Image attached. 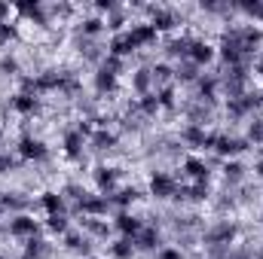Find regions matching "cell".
<instances>
[{
	"mask_svg": "<svg viewBox=\"0 0 263 259\" xmlns=\"http://www.w3.org/2000/svg\"><path fill=\"white\" fill-rule=\"evenodd\" d=\"M9 107H12L15 113H22V116H34V113H40V98H37V95L18 92V95L9 101Z\"/></svg>",
	"mask_w": 263,
	"mask_h": 259,
	"instance_id": "cell-9",
	"label": "cell"
},
{
	"mask_svg": "<svg viewBox=\"0 0 263 259\" xmlns=\"http://www.w3.org/2000/svg\"><path fill=\"white\" fill-rule=\"evenodd\" d=\"M80 223H83V232L86 235H95V238H107V232H110L107 220H101V217H83Z\"/></svg>",
	"mask_w": 263,
	"mask_h": 259,
	"instance_id": "cell-22",
	"label": "cell"
},
{
	"mask_svg": "<svg viewBox=\"0 0 263 259\" xmlns=\"http://www.w3.org/2000/svg\"><path fill=\"white\" fill-rule=\"evenodd\" d=\"M123 25H126V18H123V12H114V15L107 18V28H110V31H120Z\"/></svg>",
	"mask_w": 263,
	"mask_h": 259,
	"instance_id": "cell-39",
	"label": "cell"
},
{
	"mask_svg": "<svg viewBox=\"0 0 263 259\" xmlns=\"http://www.w3.org/2000/svg\"><path fill=\"white\" fill-rule=\"evenodd\" d=\"M114 89H117V73L98 67V73H95V92H98V95H110Z\"/></svg>",
	"mask_w": 263,
	"mask_h": 259,
	"instance_id": "cell-24",
	"label": "cell"
},
{
	"mask_svg": "<svg viewBox=\"0 0 263 259\" xmlns=\"http://www.w3.org/2000/svg\"><path fill=\"white\" fill-rule=\"evenodd\" d=\"M117 229H120L126 238H135L144 226H141V220H138L135 213H129V210H120V213H117Z\"/></svg>",
	"mask_w": 263,
	"mask_h": 259,
	"instance_id": "cell-16",
	"label": "cell"
},
{
	"mask_svg": "<svg viewBox=\"0 0 263 259\" xmlns=\"http://www.w3.org/2000/svg\"><path fill=\"white\" fill-rule=\"evenodd\" d=\"M223 177H227V183H242L245 180V165L236 162V159H227L223 162Z\"/></svg>",
	"mask_w": 263,
	"mask_h": 259,
	"instance_id": "cell-29",
	"label": "cell"
},
{
	"mask_svg": "<svg viewBox=\"0 0 263 259\" xmlns=\"http://www.w3.org/2000/svg\"><path fill=\"white\" fill-rule=\"evenodd\" d=\"M254 259H263V250H257V253H254Z\"/></svg>",
	"mask_w": 263,
	"mask_h": 259,
	"instance_id": "cell-45",
	"label": "cell"
},
{
	"mask_svg": "<svg viewBox=\"0 0 263 259\" xmlns=\"http://www.w3.org/2000/svg\"><path fill=\"white\" fill-rule=\"evenodd\" d=\"M190 46H193V37H175V40H168V46H165V52H168V58H190Z\"/></svg>",
	"mask_w": 263,
	"mask_h": 259,
	"instance_id": "cell-19",
	"label": "cell"
},
{
	"mask_svg": "<svg viewBox=\"0 0 263 259\" xmlns=\"http://www.w3.org/2000/svg\"><path fill=\"white\" fill-rule=\"evenodd\" d=\"M18 156H22V159H28V162H43V159L49 156V149H46V143H43L40 137L25 134V137L18 140Z\"/></svg>",
	"mask_w": 263,
	"mask_h": 259,
	"instance_id": "cell-5",
	"label": "cell"
},
{
	"mask_svg": "<svg viewBox=\"0 0 263 259\" xmlns=\"http://www.w3.org/2000/svg\"><path fill=\"white\" fill-rule=\"evenodd\" d=\"M175 85H162V89H156V101H159V107H165V110H172L175 107Z\"/></svg>",
	"mask_w": 263,
	"mask_h": 259,
	"instance_id": "cell-32",
	"label": "cell"
},
{
	"mask_svg": "<svg viewBox=\"0 0 263 259\" xmlns=\"http://www.w3.org/2000/svg\"><path fill=\"white\" fill-rule=\"evenodd\" d=\"M107 198H110V204H117V207H123V210H126V207H129L132 201H138V198H141V192H138L135 186H123V189L110 192Z\"/></svg>",
	"mask_w": 263,
	"mask_h": 259,
	"instance_id": "cell-25",
	"label": "cell"
},
{
	"mask_svg": "<svg viewBox=\"0 0 263 259\" xmlns=\"http://www.w3.org/2000/svg\"><path fill=\"white\" fill-rule=\"evenodd\" d=\"M92 177H95V186H98L104 195L117 192V177H120V171H117V168H104V165H101V168H95V174H92Z\"/></svg>",
	"mask_w": 263,
	"mask_h": 259,
	"instance_id": "cell-11",
	"label": "cell"
},
{
	"mask_svg": "<svg viewBox=\"0 0 263 259\" xmlns=\"http://www.w3.org/2000/svg\"><path fill=\"white\" fill-rule=\"evenodd\" d=\"M248 143L254 140V143H263V119H254L251 125H248V137H245Z\"/></svg>",
	"mask_w": 263,
	"mask_h": 259,
	"instance_id": "cell-37",
	"label": "cell"
},
{
	"mask_svg": "<svg viewBox=\"0 0 263 259\" xmlns=\"http://www.w3.org/2000/svg\"><path fill=\"white\" fill-rule=\"evenodd\" d=\"M156 259H184V253H181V247H159Z\"/></svg>",
	"mask_w": 263,
	"mask_h": 259,
	"instance_id": "cell-38",
	"label": "cell"
},
{
	"mask_svg": "<svg viewBox=\"0 0 263 259\" xmlns=\"http://www.w3.org/2000/svg\"><path fill=\"white\" fill-rule=\"evenodd\" d=\"M95 9H98V12H117V3H114V0H98Z\"/></svg>",
	"mask_w": 263,
	"mask_h": 259,
	"instance_id": "cell-40",
	"label": "cell"
},
{
	"mask_svg": "<svg viewBox=\"0 0 263 259\" xmlns=\"http://www.w3.org/2000/svg\"><path fill=\"white\" fill-rule=\"evenodd\" d=\"M257 73H260V76H263V61H260V64H257Z\"/></svg>",
	"mask_w": 263,
	"mask_h": 259,
	"instance_id": "cell-46",
	"label": "cell"
},
{
	"mask_svg": "<svg viewBox=\"0 0 263 259\" xmlns=\"http://www.w3.org/2000/svg\"><path fill=\"white\" fill-rule=\"evenodd\" d=\"M6 232L12 235V238H34L37 235V220L34 217H28V213H15L9 223H6Z\"/></svg>",
	"mask_w": 263,
	"mask_h": 259,
	"instance_id": "cell-6",
	"label": "cell"
},
{
	"mask_svg": "<svg viewBox=\"0 0 263 259\" xmlns=\"http://www.w3.org/2000/svg\"><path fill=\"white\" fill-rule=\"evenodd\" d=\"M175 79H181V82H196L199 79V67L193 61H184V64L175 67Z\"/></svg>",
	"mask_w": 263,
	"mask_h": 259,
	"instance_id": "cell-31",
	"label": "cell"
},
{
	"mask_svg": "<svg viewBox=\"0 0 263 259\" xmlns=\"http://www.w3.org/2000/svg\"><path fill=\"white\" fill-rule=\"evenodd\" d=\"M211 149H214L220 159H236L239 153L248 149V140H245V137H233V134H217Z\"/></svg>",
	"mask_w": 263,
	"mask_h": 259,
	"instance_id": "cell-2",
	"label": "cell"
},
{
	"mask_svg": "<svg viewBox=\"0 0 263 259\" xmlns=\"http://www.w3.org/2000/svg\"><path fill=\"white\" fill-rule=\"evenodd\" d=\"M184 171H187V177H190L193 183H208V177H211V165H208L205 159H196V156H190V159L184 162Z\"/></svg>",
	"mask_w": 263,
	"mask_h": 259,
	"instance_id": "cell-8",
	"label": "cell"
},
{
	"mask_svg": "<svg viewBox=\"0 0 263 259\" xmlns=\"http://www.w3.org/2000/svg\"><path fill=\"white\" fill-rule=\"evenodd\" d=\"M104 28H107V25H104V18H101V15H89V18H83V21H80V37L95 40Z\"/></svg>",
	"mask_w": 263,
	"mask_h": 259,
	"instance_id": "cell-20",
	"label": "cell"
},
{
	"mask_svg": "<svg viewBox=\"0 0 263 259\" xmlns=\"http://www.w3.org/2000/svg\"><path fill=\"white\" fill-rule=\"evenodd\" d=\"M135 250H159V232H156L153 226L141 229V232L135 235Z\"/></svg>",
	"mask_w": 263,
	"mask_h": 259,
	"instance_id": "cell-17",
	"label": "cell"
},
{
	"mask_svg": "<svg viewBox=\"0 0 263 259\" xmlns=\"http://www.w3.org/2000/svg\"><path fill=\"white\" fill-rule=\"evenodd\" d=\"M135 104H138V113H141V116H156V113H159V101H156V92H150V95L138 98Z\"/></svg>",
	"mask_w": 263,
	"mask_h": 259,
	"instance_id": "cell-30",
	"label": "cell"
},
{
	"mask_svg": "<svg viewBox=\"0 0 263 259\" xmlns=\"http://www.w3.org/2000/svg\"><path fill=\"white\" fill-rule=\"evenodd\" d=\"M9 12H12V6H9V3H0V25L9 21Z\"/></svg>",
	"mask_w": 263,
	"mask_h": 259,
	"instance_id": "cell-41",
	"label": "cell"
},
{
	"mask_svg": "<svg viewBox=\"0 0 263 259\" xmlns=\"http://www.w3.org/2000/svg\"><path fill=\"white\" fill-rule=\"evenodd\" d=\"M15 37H18V28L9 25V21H3V25H0V46H9Z\"/></svg>",
	"mask_w": 263,
	"mask_h": 259,
	"instance_id": "cell-35",
	"label": "cell"
},
{
	"mask_svg": "<svg viewBox=\"0 0 263 259\" xmlns=\"http://www.w3.org/2000/svg\"><path fill=\"white\" fill-rule=\"evenodd\" d=\"M83 143H86V137H83L77 128L67 131L65 134V156L73 159V162H80V159H83Z\"/></svg>",
	"mask_w": 263,
	"mask_h": 259,
	"instance_id": "cell-15",
	"label": "cell"
},
{
	"mask_svg": "<svg viewBox=\"0 0 263 259\" xmlns=\"http://www.w3.org/2000/svg\"><path fill=\"white\" fill-rule=\"evenodd\" d=\"M0 259H9V256H0Z\"/></svg>",
	"mask_w": 263,
	"mask_h": 259,
	"instance_id": "cell-47",
	"label": "cell"
},
{
	"mask_svg": "<svg viewBox=\"0 0 263 259\" xmlns=\"http://www.w3.org/2000/svg\"><path fill=\"white\" fill-rule=\"evenodd\" d=\"M89 143H92V149H98V153H110V149L117 146V134L107 131V128H98L89 137Z\"/></svg>",
	"mask_w": 263,
	"mask_h": 259,
	"instance_id": "cell-18",
	"label": "cell"
},
{
	"mask_svg": "<svg viewBox=\"0 0 263 259\" xmlns=\"http://www.w3.org/2000/svg\"><path fill=\"white\" fill-rule=\"evenodd\" d=\"M214 55H217V52H214L211 43H205V40H193V46H190V58H187V61H193L196 67H202V64H208Z\"/></svg>",
	"mask_w": 263,
	"mask_h": 259,
	"instance_id": "cell-13",
	"label": "cell"
},
{
	"mask_svg": "<svg viewBox=\"0 0 263 259\" xmlns=\"http://www.w3.org/2000/svg\"><path fill=\"white\" fill-rule=\"evenodd\" d=\"M135 52H138V46H135V40L129 37V31H120L110 40V49H107V55H117V58H126V55H135Z\"/></svg>",
	"mask_w": 263,
	"mask_h": 259,
	"instance_id": "cell-10",
	"label": "cell"
},
{
	"mask_svg": "<svg viewBox=\"0 0 263 259\" xmlns=\"http://www.w3.org/2000/svg\"><path fill=\"white\" fill-rule=\"evenodd\" d=\"M110 256L114 259H132L135 256V238H117L114 244H110Z\"/></svg>",
	"mask_w": 263,
	"mask_h": 259,
	"instance_id": "cell-26",
	"label": "cell"
},
{
	"mask_svg": "<svg viewBox=\"0 0 263 259\" xmlns=\"http://www.w3.org/2000/svg\"><path fill=\"white\" fill-rule=\"evenodd\" d=\"M150 85H153V73H150V67H141V70L132 73V89H135L141 98L150 95Z\"/></svg>",
	"mask_w": 263,
	"mask_h": 259,
	"instance_id": "cell-21",
	"label": "cell"
},
{
	"mask_svg": "<svg viewBox=\"0 0 263 259\" xmlns=\"http://www.w3.org/2000/svg\"><path fill=\"white\" fill-rule=\"evenodd\" d=\"M150 73H153V85H172V79H175V67L165 64V61L153 64L150 67Z\"/></svg>",
	"mask_w": 263,
	"mask_h": 259,
	"instance_id": "cell-27",
	"label": "cell"
},
{
	"mask_svg": "<svg viewBox=\"0 0 263 259\" xmlns=\"http://www.w3.org/2000/svg\"><path fill=\"white\" fill-rule=\"evenodd\" d=\"M40 204H43L46 213H65V195L62 192H43Z\"/></svg>",
	"mask_w": 263,
	"mask_h": 259,
	"instance_id": "cell-28",
	"label": "cell"
},
{
	"mask_svg": "<svg viewBox=\"0 0 263 259\" xmlns=\"http://www.w3.org/2000/svg\"><path fill=\"white\" fill-rule=\"evenodd\" d=\"M227 259H251V253H245V250H236V253H230Z\"/></svg>",
	"mask_w": 263,
	"mask_h": 259,
	"instance_id": "cell-43",
	"label": "cell"
},
{
	"mask_svg": "<svg viewBox=\"0 0 263 259\" xmlns=\"http://www.w3.org/2000/svg\"><path fill=\"white\" fill-rule=\"evenodd\" d=\"M147 12H150V25H153L156 34H159V31H175V28L181 25L175 9H165V6H147Z\"/></svg>",
	"mask_w": 263,
	"mask_h": 259,
	"instance_id": "cell-3",
	"label": "cell"
},
{
	"mask_svg": "<svg viewBox=\"0 0 263 259\" xmlns=\"http://www.w3.org/2000/svg\"><path fill=\"white\" fill-rule=\"evenodd\" d=\"M236 235H239L236 223L220 220V223H214V226L202 235V241H205V247H230V244L236 241Z\"/></svg>",
	"mask_w": 263,
	"mask_h": 259,
	"instance_id": "cell-1",
	"label": "cell"
},
{
	"mask_svg": "<svg viewBox=\"0 0 263 259\" xmlns=\"http://www.w3.org/2000/svg\"><path fill=\"white\" fill-rule=\"evenodd\" d=\"M254 171H257V177H263V159L257 162V165H254Z\"/></svg>",
	"mask_w": 263,
	"mask_h": 259,
	"instance_id": "cell-44",
	"label": "cell"
},
{
	"mask_svg": "<svg viewBox=\"0 0 263 259\" xmlns=\"http://www.w3.org/2000/svg\"><path fill=\"white\" fill-rule=\"evenodd\" d=\"M9 168H12V162H9V156H0V174H3V171H9Z\"/></svg>",
	"mask_w": 263,
	"mask_h": 259,
	"instance_id": "cell-42",
	"label": "cell"
},
{
	"mask_svg": "<svg viewBox=\"0 0 263 259\" xmlns=\"http://www.w3.org/2000/svg\"><path fill=\"white\" fill-rule=\"evenodd\" d=\"M0 73H6V76H18V73H22L18 58H15V55H3V58H0Z\"/></svg>",
	"mask_w": 263,
	"mask_h": 259,
	"instance_id": "cell-34",
	"label": "cell"
},
{
	"mask_svg": "<svg viewBox=\"0 0 263 259\" xmlns=\"http://www.w3.org/2000/svg\"><path fill=\"white\" fill-rule=\"evenodd\" d=\"M129 37L135 40V46L141 49V46H150V43H156V31H153V25L150 21H141V25H132V31H129Z\"/></svg>",
	"mask_w": 263,
	"mask_h": 259,
	"instance_id": "cell-12",
	"label": "cell"
},
{
	"mask_svg": "<svg viewBox=\"0 0 263 259\" xmlns=\"http://www.w3.org/2000/svg\"><path fill=\"white\" fill-rule=\"evenodd\" d=\"M46 226H49V232H59V235H67V217L65 213H49V220H46Z\"/></svg>",
	"mask_w": 263,
	"mask_h": 259,
	"instance_id": "cell-33",
	"label": "cell"
},
{
	"mask_svg": "<svg viewBox=\"0 0 263 259\" xmlns=\"http://www.w3.org/2000/svg\"><path fill=\"white\" fill-rule=\"evenodd\" d=\"M205 137H208V134H205V125H193V122H190V125L181 128V140L190 143V146H202V149H205Z\"/></svg>",
	"mask_w": 263,
	"mask_h": 259,
	"instance_id": "cell-23",
	"label": "cell"
},
{
	"mask_svg": "<svg viewBox=\"0 0 263 259\" xmlns=\"http://www.w3.org/2000/svg\"><path fill=\"white\" fill-rule=\"evenodd\" d=\"M65 247L70 253H80V256H89V253H92V241H89L86 232H83V235H80V232H67Z\"/></svg>",
	"mask_w": 263,
	"mask_h": 259,
	"instance_id": "cell-14",
	"label": "cell"
},
{
	"mask_svg": "<svg viewBox=\"0 0 263 259\" xmlns=\"http://www.w3.org/2000/svg\"><path fill=\"white\" fill-rule=\"evenodd\" d=\"M150 195L153 198H175L178 195V180L172 174H165V171H156L150 177Z\"/></svg>",
	"mask_w": 263,
	"mask_h": 259,
	"instance_id": "cell-4",
	"label": "cell"
},
{
	"mask_svg": "<svg viewBox=\"0 0 263 259\" xmlns=\"http://www.w3.org/2000/svg\"><path fill=\"white\" fill-rule=\"evenodd\" d=\"M107 207H110V198L107 195H83V201H77V210L83 213V217H104L107 213Z\"/></svg>",
	"mask_w": 263,
	"mask_h": 259,
	"instance_id": "cell-7",
	"label": "cell"
},
{
	"mask_svg": "<svg viewBox=\"0 0 263 259\" xmlns=\"http://www.w3.org/2000/svg\"><path fill=\"white\" fill-rule=\"evenodd\" d=\"M236 9H242V12H248L251 18H260V21H263V0H254V3H239Z\"/></svg>",
	"mask_w": 263,
	"mask_h": 259,
	"instance_id": "cell-36",
	"label": "cell"
}]
</instances>
